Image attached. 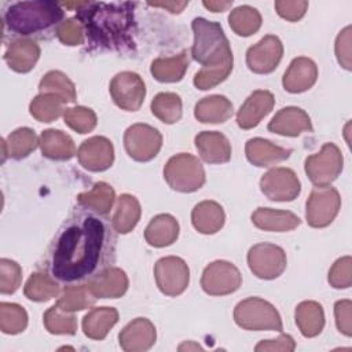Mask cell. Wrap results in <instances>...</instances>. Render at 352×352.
<instances>
[{"instance_id":"1","label":"cell","mask_w":352,"mask_h":352,"mask_svg":"<svg viewBox=\"0 0 352 352\" xmlns=\"http://www.w3.org/2000/svg\"><path fill=\"white\" fill-rule=\"evenodd\" d=\"M110 242L109 230L95 216H84L60 231L51 253V272L62 282L92 275L102 264Z\"/></svg>"},{"instance_id":"2","label":"cell","mask_w":352,"mask_h":352,"mask_svg":"<svg viewBox=\"0 0 352 352\" xmlns=\"http://www.w3.org/2000/svg\"><path fill=\"white\" fill-rule=\"evenodd\" d=\"M135 3H91L77 8L76 19L89 40L109 50L124 51L133 47Z\"/></svg>"},{"instance_id":"3","label":"cell","mask_w":352,"mask_h":352,"mask_svg":"<svg viewBox=\"0 0 352 352\" xmlns=\"http://www.w3.org/2000/svg\"><path fill=\"white\" fill-rule=\"evenodd\" d=\"M63 18L60 4L55 1H19L4 14L6 26L18 34H32L56 25Z\"/></svg>"},{"instance_id":"4","label":"cell","mask_w":352,"mask_h":352,"mask_svg":"<svg viewBox=\"0 0 352 352\" xmlns=\"http://www.w3.org/2000/svg\"><path fill=\"white\" fill-rule=\"evenodd\" d=\"M191 28L194 32L191 55L202 67L234 62L228 38L220 23L210 22L205 18H194Z\"/></svg>"},{"instance_id":"5","label":"cell","mask_w":352,"mask_h":352,"mask_svg":"<svg viewBox=\"0 0 352 352\" xmlns=\"http://www.w3.org/2000/svg\"><path fill=\"white\" fill-rule=\"evenodd\" d=\"M164 179L179 192H194L205 184V170L201 161L192 154L180 153L168 160L164 166Z\"/></svg>"},{"instance_id":"6","label":"cell","mask_w":352,"mask_h":352,"mask_svg":"<svg viewBox=\"0 0 352 352\" xmlns=\"http://www.w3.org/2000/svg\"><path fill=\"white\" fill-rule=\"evenodd\" d=\"M234 320L245 330L282 331L283 329L276 308L260 297H249L239 301L234 308Z\"/></svg>"},{"instance_id":"7","label":"cell","mask_w":352,"mask_h":352,"mask_svg":"<svg viewBox=\"0 0 352 352\" xmlns=\"http://www.w3.org/2000/svg\"><path fill=\"white\" fill-rule=\"evenodd\" d=\"M344 157L334 143H324L320 151L305 158L304 170L316 187L330 186L342 172Z\"/></svg>"},{"instance_id":"8","label":"cell","mask_w":352,"mask_h":352,"mask_svg":"<svg viewBox=\"0 0 352 352\" xmlns=\"http://www.w3.org/2000/svg\"><path fill=\"white\" fill-rule=\"evenodd\" d=\"M341 208V197L334 187H315L305 205L307 223L314 228H323L333 223Z\"/></svg>"},{"instance_id":"9","label":"cell","mask_w":352,"mask_h":352,"mask_svg":"<svg viewBox=\"0 0 352 352\" xmlns=\"http://www.w3.org/2000/svg\"><path fill=\"white\" fill-rule=\"evenodd\" d=\"M124 147L126 154L139 162L153 160L162 147V136L151 125L133 124L124 133Z\"/></svg>"},{"instance_id":"10","label":"cell","mask_w":352,"mask_h":352,"mask_svg":"<svg viewBox=\"0 0 352 352\" xmlns=\"http://www.w3.org/2000/svg\"><path fill=\"white\" fill-rule=\"evenodd\" d=\"M286 253L274 243H257L248 252L250 271L260 279H275L286 270Z\"/></svg>"},{"instance_id":"11","label":"cell","mask_w":352,"mask_h":352,"mask_svg":"<svg viewBox=\"0 0 352 352\" xmlns=\"http://www.w3.org/2000/svg\"><path fill=\"white\" fill-rule=\"evenodd\" d=\"M242 285L239 270L230 261L216 260L205 267L201 276L202 290L209 296H226L236 292Z\"/></svg>"},{"instance_id":"12","label":"cell","mask_w":352,"mask_h":352,"mask_svg":"<svg viewBox=\"0 0 352 352\" xmlns=\"http://www.w3.org/2000/svg\"><path fill=\"white\" fill-rule=\"evenodd\" d=\"M154 278L158 289L170 297L182 294L190 282L187 263L176 256L160 258L154 265Z\"/></svg>"},{"instance_id":"13","label":"cell","mask_w":352,"mask_h":352,"mask_svg":"<svg viewBox=\"0 0 352 352\" xmlns=\"http://www.w3.org/2000/svg\"><path fill=\"white\" fill-rule=\"evenodd\" d=\"M113 102L125 111H136L143 104L146 85L142 77L133 72L117 73L109 87Z\"/></svg>"},{"instance_id":"14","label":"cell","mask_w":352,"mask_h":352,"mask_svg":"<svg viewBox=\"0 0 352 352\" xmlns=\"http://www.w3.org/2000/svg\"><path fill=\"white\" fill-rule=\"evenodd\" d=\"M260 190L270 201L289 202L298 197L301 183L290 168H272L261 176Z\"/></svg>"},{"instance_id":"15","label":"cell","mask_w":352,"mask_h":352,"mask_svg":"<svg viewBox=\"0 0 352 352\" xmlns=\"http://www.w3.org/2000/svg\"><path fill=\"white\" fill-rule=\"evenodd\" d=\"M283 56V44L278 36L267 34L246 51V65L257 74L272 73Z\"/></svg>"},{"instance_id":"16","label":"cell","mask_w":352,"mask_h":352,"mask_svg":"<svg viewBox=\"0 0 352 352\" xmlns=\"http://www.w3.org/2000/svg\"><path fill=\"white\" fill-rule=\"evenodd\" d=\"M77 158L82 168L91 172H103L114 162L113 143L104 136H92L81 143Z\"/></svg>"},{"instance_id":"17","label":"cell","mask_w":352,"mask_h":352,"mask_svg":"<svg viewBox=\"0 0 352 352\" xmlns=\"http://www.w3.org/2000/svg\"><path fill=\"white\" fill-rule=\"evenodd\" d=\"M157 331L146 318H136L129 322L118 334L120 346L126 352H143L155 344Z\"/></svg>"},{"instance_id":"18","label":"cell","mask_w":352,"mask_h":352,"mask_svg":"<svg viewBox=\"0 0 352 352\" xmlns=\"http://www.w3.org/2000/svg\"><path fill=\"white\" fill-rule=\"evenodd\" d=\"M275 104L274 95L267 89L252 92L236 113V124L242 129H252L272 110Z\"/></svg>"},{"instance_id":"19","label":"cell","mask_w":352,"mask_h":352,"mask_svg":"<svg viewBox=\"0 0 352 352\" xmlns=\"http://www.w3.org/2000/svg\"><path fill=\"white\" fill-rule=\"evenodd\" d=\"M309 116L300 107L287 106L280 109L270 121L268 131L282 136H298L302 132H312Z\"/></svg>"},{"instance_id":"20","label":"cell","mask_w":352,"mask_h":352,"mask_svg":"<svg viewBox=\"0 0 352 352\" xmlns=\"http://www.w3.org/2000/svg\"><path fill=\"white\" fill-rule=\"evenodd\" d=\"M128 276L118 267H109L94 275L87 286L96 298H118L128 290Z\"/></svg>"},{"instance_id":"21","label":"cell","mask_w":352,"mask_h":352,"mask_svg":"<svg viewBox=\"0 0 352 352\" xmlns=\"http://www.w3.org/2000/svg\"><path fill=\"white\" fill-rule=\"evenodd\" d=\"M318 78V66L305 56H298L292 60L282 77L283 88L290 94H300L308 91Z\"/></svg>"},{"instance_id":"22","label":"cell","mask_w":352,"mask_h":352,"mask_svg":"<svg viewBox=\"0 0 352 352\" xmlns=\"http://www.w3.org/2000/svg\"><path fill=\"white\" fill-rule=\"evenodd\" d=\"M199 157L208 164H226L231 160L228 139L216 131L199 132L194 139Z\"/></svg>"},{"instance_id":"23","label":"cell","mask_w":352,"mask_h":352,"mask_svg":"<svg viewBox=\"0 0 352 352\" xmlns=\"http://www.w3.org/2000/svg\"><path fill=\"white\" fill-rule=\"evenodd\" d=\"M245 154L250 164L258 168H265L287 160L292 154V148L276 146L263 138H253L246 142Z\"/></svg>"},{"instance_id":"24","label":"cell","mask_w":352,"mask_h":352,"mask_svg":"<svg viewBox=\"0 0 352 352\" xmlns=\"http://www.w3.org/2000/svg\"><path fill=\"white\" fill-rule=\"evenodd\" d=\"M40 58V47L30 38L12 40L6 52L4 60L16 73L30 72Z\"/></svg>"},{"instance_id":"25","label":"cell","mask_w":352,"mask_h":352,"mask_svg":"<svg viewBox=\"0 0 352 352\" xmlns=\"http://www.w3.org/2000/svg\"><path fill=\"white\" fill-rule=\"evenodd\" d=\"M252 223L264 231L286 232L301 224L298 216L289 210H278L271 208H257L252 213Z\"/></svg>"},{"instance_id":"26","label":"cell","mask_w":352,"mask_h":352,"mask_svg":"<svg viewBox=\"0 0 352 352\" xmlns=\"http://www.w3.org/2000/svg\"><path fill=\"white\" fill-rule=\"evenodd\" d=\"M179 223L168 213L154 216L144 230V239L150 246L165 248L172 245L179 236Z\"/></svg>"},{"instance_id":"27","label":"cell","mask_w":352,"mask_h":352,"mask_svg":"<svg viewBox=\"0 0 352 352\" xmlns=\"http://www.w3.org/2000/svg\"><path fill=\"white\" fill-rule=\"evenodd\" d=\"M38 146L44 157L55 161H67L76 154L73 139L59 129L43 131L38 139Z\"/></svg>"},{"instance_id":"28","label":"cell","mask_w":352,"mask_h":352,"mask_svg":"<svg viewBox=\"0 0 352 352\" xmlns=\"http://www.w3.org/2000/svg\"><path fill=\"white\" fill-rule=\"evenodd\" d=\"M226 221V213L220 204L214 201H202L197 204L191 212V223L201 234H216Z\"/></svg>"},{"instance_id":"29","label":"cell","mask_w":352,"mask_h":352,"mask_svg":"<svg viewBox=\"0 0 352 352\" xmlns=\"http://www.w3.org/2000/svg\"><path fill=\"white\" fill-rule=\"evenodd\" d=\"M234 107L224 95L202 98L194 107L195 118L202 124H221L232 116Z\"/></svg>"},{"instance_id":"30","label":"cell","mask_w":352,"mask_h":352,"mask_svg":"<svg viewBox=\"0 0 352 352\" xmlns=\"http://www.w3.org/2000/svg\"><path fill=\"white\" fill-rule=\"evenodd\" d=\"M118 322V311L113 307L92 308L82 318V331L91 340H103Z\"/></svg>"},{"instance_id":"31","label":"cell","mask_w":352,"mask_h":352,"mask_svg":"<svg viewBox=\"0 0 352 352\" xmlns=\"http://www.w3.org/2000/svg\"><path fill=\"white\" fill-rule=\"evenodd\" d=\"M187 51H182L173 56L157 58L151 62L150 73L160 82H177L180 81L188 67Z\"/></svg>"},{"instance_id":"32","label":"cell","mask_w":352,"mask_h":352,"mask_svg":"<svg viewBox=\"0 0 352 352\" xmlns=\"http://www.w3.org/2000/svg\"><path fill=\"white\" fill-rule=\"evenodd\" d=\"M142 209L136 197L131 194H121L117 198L116 209L113 213V227L120 234L131 232L140 220Z\"/></svg>"},{"instance_id":"33","label":"cell","mask_w":352,"mask_h":352,"mask_svg":"<svg viewBox=\"0 0 352 352\" xmlns=\"http://www.w3.org/2000/svg\"><path fill=\"white\" fill-rule=\"evenodd\" d=\"M296 324L304 337H316L324 327L323 307L316 301H302L296 307Z\"/></svg>"},{"instance_id":"34","label":"cell","mask_w":352,"mask_h":352,"mask_svg":"<svg viewBox=\"0 0 352 352\" xmlns=\"http://www.w3.org/2000/svg\"><path fill=\"white\" fill-rule=\"evenodd\" d=\"M3 143V161L10 157L14 160H22L28 157L38 146L37 135L30 128H18L11 132Z\"/></svg>"},{"instance_id":"35","label":"cell","mask_w":352,"mask_h":352,"mask_svg":"<svg viewBox=\"0 0 352 352\" xmlns=\"http://www.w3.org/2000/svg\"><path fill=\"white\" fill-rule=\"evenodd\" d=\"M116 192L114 188L106 182H98L94 184L91 191L81 192L77 195V202L98 214H107L114 204Z\"/></svg>"},{"instance_id":"36","label":"cell","mask_w":352,"mask_h":352,"mask_svg":"<svg viewBox=\"0 0 352 352\" xmlns=\"http://www.w3.org/2000/svg\"><path fill=\"white\" fill-rule=\"evenodd\" d=\"M151 113L164 124H175L182 118V99L175 92H160L150 104Z\"/></svg>"},{"instance_id":"37","label":"cell","mask_w":352,"mask_h":352,"mask_svg":"<svg viewBox=\"0 0 352 352\" xmlns=\"http://www.w3.org/2000/svg\"><path fill=\"white\" fill-rule=\"evenodd\" d=\"M228 23L234 33L242 37H249L257 33L261 28V15L254 7L239 6L230 12Z\"/></svg>"},{"instance_id":"38","label":"cell","mask_w":352,"mask_h":352,"mask_svg":"<svg viewBox=\"0 0 352 352\" xmlns=\"http://www.w3.org/2000/svg\"><path fill=\"white\" fill-rule=\"evenodd\" d=\"M23 293L29 300L43 302L59 296L60 287L50 275L44 272H34L26 280Z\"/></svg>"},{"instance_id":"39","label":"cell","mask_w":352,"mask_h":352,"mask_svg":"<svg viewBox=\"0 0 352 352\" xmlns=\"http://www.w3.org/2000/svg\"><path fill=\"white\" fill-rule=\"evenodd\" d=\"M40 94H55L63 102H76V87L72 80L59 70H51L43 76L38 84Z\"/></svg>"},{"instance_id":"40","label":"cell","mask_w":352,"mask_h":352,"mask_svg":"<svg viewBox=\"0 0 352 352\" xmlns=\"http://www.w3.org/2000/svg\"><path fill=\"white\" fill-rule=\"evenodd\" d=\"M63 103L55 94H40L30 102L29 111L40 122H52L60 117Z\"/></svg>"},{"instance_id":"41","label":"cell","mask_w":352,"mask_h":352,"mask_svg":"<svg viewBox=\"0 0 352 352\" xmlns=\"http://www.w3.org/2000/svg\"><path fill=\"white\" fill-rule=\"evenodd\" d=\"M95 300L96 297L91 293L87 285L66 286L62 290L56 305H59L63 311L76 312L92 307L95 304Z\"/></svg>"},{"instance_id":"42","label":"cell","mask_w":352,"mask_h":352,"mask_svg":"<svg viewBox=\"0 0 352 352\" xmlns=\"http://www.w3.org/2000/svg\"><path fill=\"white\" fill-rule=\"evenodd\" d=\"M44 326L51 334L73 336L77 331V319L73 312L63 311L59 305H52L44 314Z\"/></svg>"},{"instance_id":"43","label":"cell","mask_w":352,"mask_h":352,"mask_svg":"<svg viewBox=\"0 0 352 352\" xmlns=\"http://www.w3.org/2000/svg\"><path fill=\"white\" fill-rule=\"evenodd\" d=\"M28 326V314L25 308L14 302L0 304V329L6 334L22 333Z\"/></svg>"},{"instance_id":"44","label":"cell","mask_w":352,"mask_h":352,"mask_svg":"<svg viewBox=\"0 0 352 352\" xmlns=\"http://www.w3.org/2000/svg\"><path fill=\"white\" fill-rule=\"evenodd\" d=\"M65 124L78 133H88L95 129L98 118L92 109L84 106L67 107L63 111Z\"/></svg>"},{"instance_id":"45","label":"cell","mask_w":352,"mask_h":352,"mask_svg":"<svg viewBox=\"0 0 352 352\" xmlns=\"http://www.w3.org/2000/svg\"><path fill=\"white\" fill-rule=\"evenodd\" d=\"M234 62H227L213 67H202L194 76V85L201 91H208L223 82L232 72Z\"/></svg>"},{"instance_id":"46","label":"cell","mask_w":352,"mask_h":352,"mask_svg":"<svg viewBox=\"0 0 352 352\" xmlns=\"http://www.w3.org/2000/svg\"><path fill=\"white\" fill-rule=\"evenodd\" d=\"M22 280L21 265L10 258L0 260V292L3 294H12L18 290Z\"/></svg>"},{"instance_id":"47","label":"cell","mask_w":352,"mask_h":352,"mask_svg":"<svg viewBox=\"0 0 352 352\" xmlns=\"http://www.w3.org/2000/svg\"><path fill=\"white\" fill-rule=\"evenodd\" d=\"M329 283L334 289H346L352 285V258L344 256L334 261L329 271Z\"/></svg>"},{"instance_id":"48","label":"cell","mask_w":352,"mask_h":352,"mask_svg":"<svg viewBox=\"0 0 352 352\" xmlns=\"http://www.w3.org/2000/svg\"><path fill=\"white\" fill-rule=\"evenodd\" d=\"M56 36L65 45H80L84 43V29L76 18H67L60 22L56 29Z\"/></svg>"},{"instance_id":"49","label":"cell","mask_w":352,"mask_h":352,"mask_svg":"<svg viewBox=\"0 0 352 352\" xmlns=\"http://www.w3.org/2000/svg\"><path fill=\"white\" fill-rule=\"evenodd\" d=\"M308 8V1L305 0H276L275 10L278 15L286 21L297 22L300 21Z\"/></svg>"},{"instance_id":"50","label":"cell","mask_w":352,"mask_h":352,"mask_svg":"<svg viewBox=\"0 0 352 352\" xmlns=\"http://www.w3.org/2000/svg\"><path fill=\"white\" fill-rule=\"evenodd\" d=\"M351 26L344 28L337 38H336V56L338 63L345 69L351 70L352 69V62H351Z\"/></svg>"},{"instance_id":"51","label":"cell","mask_w":352,"mask_h":352,"mask_svg":"<svg viewBox=\"0 0 352 352\" xmlns=\"http://www.w3.org/2000/svg\"><path fill=\"white\" fill-rule=\"evenodd\" d=\"M351 311H352L351 300H338L334 304V316H336L337 329L340 333H342L346 337L352 336Z\"/></svg>"},{"instance_id":"52","label":"cell","mask_w":352,"mask_h":352,"mask_svg":"<svg viewBox=\"0 0 352 352\" xmlns=\"http://www.w3.org/2000/svg\"><path fill=\"white\" fill-rule=\"evenodd\" d=\"M296 348V342L292 336L280 334L275 340H263L256 346L254 351L257 352H292Z\"/></svg>"},{"instance_id":"53","label":"cell","mask_w":352,"mask_h":352,"mask_svg":"<svg viewBox=\"0 0 352 352\" xmlns=\"http://www.w3.org/2000/svg\"><path fill=\"white\" fill-rule=\"evenodd\" d=\"M147 4L153 6V7L165 8L172 14H179L188 6V1H175V0H172V1H148Z\"/></svg>"},{"instance_id":"54","label":"cell","mask_w":352,"mask_h":352,"mask_svg":"<svg viewBox=\"0 0 352 352\" xmlns=\"http://www.w3.org/2000/svg\"><path fill=\"white\" fill-rule=\"evenodd\" d=\"M205 8H208L212 12H221L226 11L227 8H230L232 6V1H216V0H209V1H204L202 3Z\"/></svg>"},{"instance_id":"55","label":"cell","mask_w":352,"mask_h":352,"mask_svg":"<svg viewBox=\"0 0 352 352\" xmlns=\"http://www.w3.org/2000/svg\"><path fill=\"white\" fill-rule=\"evenodd\" d=\"M179 351H202V348L198 344H194L192 341L184 342L179 346Z\"/></svg>"}]
</instances>
